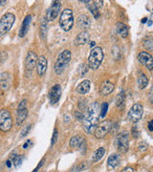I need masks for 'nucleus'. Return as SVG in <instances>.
<instances>
[{"label": "nucleus", "instance_id": "nucleus-1", "mask_svg": "<svg viewBox=\"0 0 153 172\" xmlns=\"http://www.w3.org/2000/svg\"><path fill=\"white\" fill-rule=\"evenodd\" d=\"M101 113V107L99 103H91L85 110L83 117V129L87 134L94 133L97 125L99 124V118Z\"/></svg>", "mask_w": 153, "mask_h": 172}, {"label": "nucleus", "instance_id": "nucleus-2", "mask_svg": "<svg viewBox=\"0 0 153 172\" xmlns=\"http://www.w3.org/2000/svg\"><path fill=\"white\" fill-rule=\"evenodd\" d=\"M71 57H72V55H71V52L69 50H64L59 54L56 64H55V72L58 75H61L66 69L68 63L71 60Z\"/></svg>", "mask_w": 153, "mask_h": 172}, {"label": "nucleus", "instance_id": "nucleus-3", "mask_svg": "<svg viewBox=\"0 0 153 172\" xmlns=\"http://www.w3.org/2000/svg\"><path fill=\"white\" fill-rule=\"evenodd\" d=\"M103 60V51L101 47H95L93 48L90 52V55L88 57L89 66L92 69H98Z\"/></svg>", "mask_w": 153, "mask_h": 172}, {"label": "nucleus", "instance_id": "nucleus-4", "mask_svg": "<svg viewBox=\"0 0 153 172\" xmlns=\"http://www.w3.org/2000/svg\"><path fill=\"white\" fill-rule=\"evenodd\" d=\"M59 25L61 29L65 32H69L74 25L73 12L71 9H64L59 17Z\"/></svg>", "mask_w": 153, "mask_h": 172}, {"label": "nucleus", "instance_id": "nucleus-5", "mask_svg": "<svg viewBox=\"0 0 153 172\" xmlns=\"http://www.w3.org/2000/svg\"><path fill=\"white\" fill-rule=\"evenodd\" d=\"M15 21V15L12 13H6L0 18V37L6 35L12 29Z\"/></svg>", "mask_w": 153, "mask_h": 172}, {"label": "nucleus", "instance_id": "nucleus-6", "mask_svg": "<svg viewBox=\"0 0 153 172\" xmlns=\"http://www.w3.org/2000/svg\"><path fill=\"white\" fill-rule=\"evenodd\" d=\"M13 117L11 112L3 108L0 110V130L2 132H8L13 127Z\"/></svg>", "mask_w": 153, "mask_h": 172}, {"label": "nucleus", "instance_id": "nucleus-7", "mask_svg": "<svg viewBox=\"0 0 153 172\" xmlns=\"http://www.w3.org/2000/svg\"><path fill=\"white\" fill-rule=\"evenodd\" d=\"M27 100H22L19 103L17 110H16V125L20 126L23 124L28 117V108H27Z\"/></svg>", "mask_w": 153, "mask_h": 172}, {"label": "nucleus", "instance_id": "nucleus-8", "mask_svg": "<svg viewBox=\"0 0 153 172\" xmlns=\"http://www.w3.org/2000/svg\"><path fill=\"white\" fill-rule=\"evenodd\" d=\"M36 60H37L36 54L34 51L28 52L25 60V76L27 78H30L32 76L33 70L36 67Z\"/></svg>", "mask_w": 153, "mask_h": 172}, {"label": "nucleus", "instance_id": "nucleus-9", "mask_svg": "<svg viewBox=\"0 0 153 172\" xmlns=\"http://www.w3.org/2000/svg\"><path fill=\"white\" fill-rule=\"evenodd\" d=\"M111 127H112V123L110 121H101L100 124H98L94 134H95V137L97 139H102L105 138L107 134L111 131Z\"/></svg>", "mask_w": 153, "mask_h": 172}, {"label": "nucleus", "instance_id": "nucleus-10", "mask_svg": "<svg viewBox=\"0 0 153 172\" xmlns=\"http://www.w3.org/2000/svg\"><path fill=\"white\" fill-rule=\"evenodd\" d=\"M116 146L120 152L125 153L129 148V135L127 132L119 134L116 138Z\"/></svg>", "mask_w": 153, "mask_h": 172}, {"label": "nucleus", "instance_id": "nucleus-11", "mask_svg": "<svg viewBox=\"0 0 153 172\" xmlns=\"http://www.w3.org/2000/svg\"><path fill=\"white\" fill-rule=\"evenodd\" d=\"M144 114V108L141 103H135L128 112V119L132 122H138L141 121Z\"/></svg>", "mask_w": 153, "mask_h": 172}, {"label": "nucleus", "instance_id": "nucleus-12", "mask_svg": "<svg viewBox=\"0 0 153 172\" xmlns=\"http://www.w3.org/2000/svg\"><path fill=\"white\" fill-rule=\"evenodd\" d=\"M62 94V89L61 86L59 84L54 85L51 88L50 92H49V100L52 104H56L58 101L61 100V97Z\"/></svg>", "mask_w": 153, "mask_h": 172}, {"label": "nucleus", "instance_id": "nucleus-13", "mask_svg": "<svg viewBox=\"0 0 153 172\" xmlns=\"http://www.w3.org/2000/svg\"><path fill=\"white\" fill-rule=\"evenodd\" d=\"M47 66H48V61H47V58L44 56H40L37 57V60H36V74L38 77H42L44 76L46 71H47Z\"/></svg>", "mask_w": 153, "mask_h": 172}, {"label": "nucleus", "instance_id": "nucleus-14", "mask_svg": "<svg viewBox=\"0 0 153 172\" xmlns=\"http://www.w3.org/2000/svg\"><path fill=\"white\" fill-rule=\"evenodd\" d=\"M138 60L148 70H150V71L153 70V57L150 54L146 52H141L138 55Z\"/></svg>", "mask_w": 153, "mask_h": 172}, {"label": "nucleus", "instance_id": "nucleus-15", "mask_svg": "<svg viewBox=\"0 0 153 172\" xmlns=\"http://www.w3.org/2000/svg\"><path fill=\"white\" fill-rule=\"evenodd\" d=\"M61 4L59 1L53 2L50 10H49V13H48L49 20H55L58 17V15L59 14V12H61Z\"/></svg>", "mask_w": 153, "mask_h": 172}, {"label": "nucleus", "instance_id": "nucleus-16", "mask_svg": "<svg viewBox=\"0 0 153 172\" xmlns=\"http://www.w3.org/2000/svg\"><path fill=\"white\" fill-rule=\"evenodd\" d=\"M11 85V75L8 72L0 74V90L7 91Z\"/></svg>", "mask_w": 153, "mask_h": 172}, {"label": "nucleus", "instance_id": "nucleus-17", "mask_svg": "<svg viewBox=\"0 0 153 172\" xmlns=\"http://www.w3.org/2000/svg\"><path fill=\"white\" fill-rule=\"evenodd\" d=\"M76 24H78V26L80 29L86 31L91 26V19L86 14H80L78 17V19H76Z\"/></svg>", "mask_w": 153, "mask_h": 172}, {"label": "nucleus", "instance_id": "nucleus-18", "mask_svg": "<svg viewBox=\"0 0 153 172\" xmlns=\"http://www.w3.org/2000/svg\"><path fill=\"white\" fill-rule=\"evenodd\" d=\"M85 143V139L81 135H76L70 140V146L73 148H80Z\"/></svg>", "mask_w": 153, "mask_h": 172}, {"label": "nucleus", "instance_id": "nucleus-19", "mask_svg": "<svg viewBox=\"0 0 153 172\" xmlns=\"http://www.w3.org/2000/svg\"><path fill=\"white\" fill-rule=\"evenodd\" d=\"M31 21H32V15H27L25 17V19L23 20L22 25H21V28L19 31V36L20 37H23L26 35V34L28 33V30H29V26L31 24Z\"/></svg>", "mask_w": 153, "mask_h": 172}, {"label": "nucleus", "instance_id": "nucleus-20", "mask_svg": "<svg viewBox=\"0 0 153 172\" xmlns=\"http://www.w3.org/2000/svg\"><path fill=\"white\" fill-rule=\"evenodd\" d=\"M113 90H114V84L112 82H110L109 80H105V81L102 82L101 86V94L102 96L109 95L113 92Z\"/></svg>", "mask_w": 153, "mask_h": 172}, {"label": "nucleus", "instance_id": "nucleus-21", "mask_svg": "<svg viewBox=\"0 0 153 172\" xmlns=\"http://www.w3.org/2000/svg\"><path fill=\"white\" fill-rule=\"evenodd\" d=\"M90 80L88 79H85L83 80V81H81L78 87H76V92H78L79 94H81V95H84L86 93L89 92L90 90Z\"/></svg>", "mask_w": 153, "mask_h": 172}, {"label": "nucleus", "instance_id": "nucleus-22", "mask_svg": "<svg viewBox=\"0 0 153 172\" xmlns=\"http://www.w3.org/2000/svg\"><path fill=\"white\" fill-rule=\"evenodd\" d=\"M116 30H117L118 35L121 36V37H123V38H125V37L128 36L129 30H128V27L125 25V24L121 23V22L117 23V25H116Z\"/></svg>", "mask_w": 153, "mask_h": 172}, {"label": "nucleus", "instance_id": "nucleus-23", "mask_svg": "<svg viewBox=\"0 0 153 172\" xmlns=\"http://www.w3.org/2000/svg\"><path fill=\"white\" fill-rule=\"evenodd\" d=\"M89 40V34L87 31H83L76 37V43L78 45H84Z\"/></svg>", "mask_w": 153, "mask_h": 172}, {"label": "nucleus", "instance_id": "nucleus-24", "mask_svg": "<svg viewBox=\"0 0 153 172\" xmlns=\"http://www.w3.org/2000/svg\"><path fill=\"white\" fill-rule=\"evenodd\" d=\"M84 3H87V7H88L90 13L93 14L95 18H99L100 17V10L98 9L97 5L95 4V1H83Z\"/></svg>", "mask_w": 153, "mask_h": 172}, {"label": "nucleus", "instance_id": "nucleus-25", "mask_svg": "<svg viewBox=\"0 0 153 172\" xmlns=\"http://www.w3.org/2000/svg\"><path fill=\"white\" fill-rule=\"evenodd\" d=\"M120 162H121V158H120L119 154H112L110 157L107 160V164L109 165V167L114 168L118 166L120 164Z\"/></svg>", "mask_w": 153, "mask_h": 172}, {"label": "nucleus", "instance_id": "nucleus-26", "mask_svg": "<svg viewBox=\"0 0 153 172\" xmlns=\"http://www.w3.org/2000/svg\"><path fill=\"white\" fill-rule=\"evenodd\" d=\"M137 83H138V86L141 90L145 89L147 84H148V78L145 76V74L143 73H140L139 77H138V79H137Z\"/></svg>", "mask_w": 153, "mask_h": 172}, {"label": "nucleus", "instance_id": "nucleus-27", "mask_svg": "<svg viewBox=\"0 0 153 172\" xmlns=\"http://www.w3.org/2000/svg\"><path fill=\"white\" fill-rule=\"evenodd\" d=\"M116 105L119 109H123L124 108V103H125V94L123 91V92L119 93L118 96L116 97Z\"/></svg>", "mask_w": 153, "mask_h": 172}, {"label": "nucleus", "instance_id": "nucleus-28", "mask_svg": "<svg viewBox=\"0 0 153 172\" xmlns=\"http://www.w3.org/2000/svg\"><path fill=\"white\" fill-rule=\"evenodd\" d=\"M105 149L103 148V147H100V148H98L94 155H93V158H92V162H98V161H100L102 157H103V155H105Z\"/></svg>", "mask_w": 153, "mask_h": 172}, {"label": "nucleus", "instance_id": "nucleus-29", "mask_svg": "<svg viewBox=\"0 0 153 172\" xmlns=\"http://www.w3.org/2000/svg\"><path fill=\"white\" fill-rule=\"evenodd\" d=\"M144 47L148 51H153V36H145L143 40Z\"/></svg>", "mask_w": 153, "mask_h": 172}, {"label": "nucleus", "instance_id": "nucleus-30", "mask_svg": "<svg viewBox=\"0 0 153 172\" xmlns=\"http://www.w3.org/2000/svg\"><path fill=\"white\" fill-rule=\"evenodd\" d=\"M47 20L45 18H43L41 21V25H40V35L42 39H45V35L47 34Z\"/></svg>", "mask_w": 153, "mask_h": 172}, {"label": "nucleus", "instance_id": "nucleus-31", "mask_svg": "<svg viewBox=\"0 0 153 172\" xmlns=\"http://www.w3.org/2000/svg\"><path fill=\"white\" fill-rule=\"evenodd\" d=\"M107 110H108V103H103L101 106V113H100V117L101 118H105L107 114Z\"/></svg>", "mask_w": 153, "mask_h": 172}, {"label": "nucleus", "instance_id": "nucleus-32", "mask_svg": "<svg viewBox=\"0 0 153 172\" xmlns=\"http://www.w3.org/2000/svg\"><path fill=\"white\" fill-rule=\"evenodd\" d=\"M22 161H23V156H16L14 157V161H13V164L14 166H19L21 164H22Z\"/></svg>", "mask_w": 153, "mask_h": 172}, {"label": "nucleus", "instance_id": "nucleus-33", "mask_svg": "<svg viewBox=\"0 0 153 172\" xmlns=\"http://www.w3.org/2000/svg\"><path fill=\"white\" fill-rule=\"evenodd\" d=\"M58 129H57V128H55L54 133H53V136H52V140H51V144H52V146H54V144L57 143V140H58Z\"/></svg>", "mask_w": 153, "mask_h": 172}, {"label": "nucleus", "instance_id": "nucleus-34", "mask_svg": "<svg viewBox=\"0 0 153 172\" xmlns=\"http://www.w3.org/2000/svg\"><path fill=\"white\" fill-rule=\"evenodd\" d=\"M31 128H32V125H31V124H28L27 126H25L24 129L22 130V132H21V137H25L26 135H28V133H29V131L31 130Z\"/></svg>", "mask_w": 153, "mask_h": 172}, {"label": "nucleus", "instance_id": "nucleus-35", "mask_svg": "<svg viewBox=\"0 0 153 172\" xmlns=\"http://www.w3.org/2000/svg\"><path fill=\"white\" fill-rule=\"evenodd\" d=\"M85 163H83V164H79L78 165V167H75V170H73L72 172H79V171H80V170H83L84 168H85Z\"/></svg>", "mask_w": 153, "mask_h": 172}, {"label": "nucleus", "instance_id": "nucleus-36", "mask_svg": "<svg viewBox=\"0 0 153 172\" xmlns=\"http://www.w3.org/2000/svg\"><path fill=\"white\" fill-rule=\"evenodd\" d=\"M75 117H76L78 120H83L84 114H83V113L80 112V111H76V112H75Z\"/></svg>", "mask_w": 153, "mask_h": 172}, {"label": "nucleus", "instance_id": "nucleus-37", "mask_svg": "<svg viewBox=\"0 0 153 172\" xmlns=\"http://www.w3.org/2000/svg\"><path fill=\"white\" fill-rule=\"evenodd\" d=\"M148 99H149L150 103L153 104V85L151 86V88H150V90H149V93H148Z\"/></svg>", "mask_w": 153, "mask_h": 172}, {"label": "nucleus", "instance_id": "nucleus-38", "mask_svg": "<svg viewBox=\"0 0 153 172\" xmlns=\"http://www.w3.org/2000/svg\"><path fill=\"white\" fill-rule=\"evenodd\" d=\"M122 172H134V169L132 167H130V166H126V167H124Z\"/></svg>", "mask_w": 153, "mask_h": 172}, {"label": "nucleus", "instance_id": "nucleus-39", "mask_svg": "<svg viewBox=\"0 0 153 172\" xmlns=\"http://www.w3.org/2000/svg\"><path fill=\"white\" fill-rule=\"evenodd\" d=\"M43 163H44V160H42V161H41V162H40L39 164H38V165L36 166V168H35L34 170H33V172H36V171H37L38 169H39V168L41 167V166H42Z\"/></svg>", "mask_w": 153, "mask_h": 172}, {"label": "nucleus", "instance_id": "nucleus-40", "mask_svg": "<svg viewBox=\"0 0 153 172\" xmlns=\"http://www.w3.org/2000/svg\"><path fill=\"white\" fill-rule=\"evenodd\" d=\"M102 3H103V1H95V4L97 5L98 9H99V8H101V7H102Z\"/></svg>", "mask_w": 153, "mask_h": 172}, {"label": "nucleus", "instance_id": "nucleus-41", "mask_svg": "<svg viewBox=\"0 0 153 172\" xmlns=\"http://www.w3.org/2000/svg\"><path fill=\"white\" fill-rule=\"evenodd\" d=\"M147 126H148V129L150 131H153V121H150L148 122V124H147Z\"/></svg>", "mask_w": 153, "mask_h": 172}, {"label": "nucleus", "instance_id": "nucleus-42", "mask_svg": "<svg viewBox=\"0 0 153 172\" xmlns=\"http://www.w3.org/2000/svg\"><path fill=\"white\" fill-rule=\"evenodd\" d=\"M6 165H7V167H11L12 166V163H11V160H8L7 162H6Z\"/></svg>", "mask_w": 153, "mask_h": 172}, {"label": "nucleus", "instance_id": "nucleus-43", "mask_svg": "<svg viewBox=\"0 0 153 172\" xmlns=\"http://www.w3.org/2000/svg\"><path fill=\"white\" fill-rule=\"evenodd\" d=\"M30 143H31V141H27V142L23 144V148H27V147H28V146H29Z\"/></svg>", "mask_w": 153, "mask_h": 172}, {"label": "nucleus", "instance_id": "nucleus-44", "mask_svg": "<svg viewBox=\"0 0 153 172\" xmlns=\"http://www.w3.org/2000/svg\"><path fill=\"white\" fill-rule=\"evenodd\" d=\"M6 3H7V1H5V0L4 1H0V6H3V5H5Z\"/></svg>", "mask_w": 153, "mask_h": 172}, {"label": "nucleus", "instance_id": "nucleus-45", "mask_svg": "<svg viewBox=\"0 0 153 172\" xmlns=\"http://www.w3.org/2000/svg\"><path fill=\"white\" fill-rule=\"evenodd\" d=\"M146 21H147V18L145 17V18H143V20H142V22L145 23V22H146Z\"/></svg>", "mask_w": 153, "mask_h": 172}, {"label": "nucleus", "instance_id": "nucleus-46", "mask_svg": "<svg viewBox=\"0 0 153 172\" xmlns=\"http://www.w3.org/2000/svg\"><path fill=\"white\" fill-rule=\"evenodd\" d=\"M94 45H95V41H92V42H91V44H90V46H91V47H93Z\"/></svg>", "mask_w": 153, "mask_h": 172}]
</instances>
